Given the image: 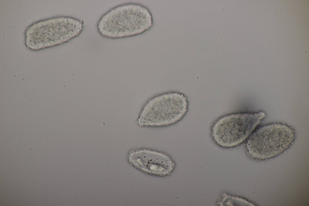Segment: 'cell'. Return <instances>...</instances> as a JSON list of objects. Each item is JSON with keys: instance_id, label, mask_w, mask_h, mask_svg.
I'll use <instances>...</instances> for the list:
<instances>
[{"instance_id": "1", "label": "cell", "mask_w": 309, "mask_h": 206, "mask_svg": "<svg viewBox=\"0 0 309 206\" xmlns=\"http://www.w3.org/2000/svg\"><path fill=\"white\" fill-rule=\"evenodd\" d=\"M153 24L152 15L145 6L130 3L113 8L98 22L99 33L111 38L132 37L142 34Z\"/></svg>"}, {"instance_id": "2", "label": "cell", "mask_w": 309, "mask_h": 206, "mask_svg": "<svg viewBox=\"0 0 309 206\" xmlns=\"http://www.w3.org/2000/svg\"><path fill=\"white\" fill-rule=\"evenodd\" d=\"M83 29L80 21L69 17H58L40 21L26 29L25 44L33 50L52 47L78 36Z\"/></svg>"}, {"instance_id": "3", "label": "cell", "mask_w": 309, "mask_h": 206, "mask_svg": "<svg viewBox=\"0 0 309 206\" xmlns=\"http://www.w3.org/2000/svg\"><path fill=\"white\" fill-rule=\"evenodd\" d=\"M186 97L178 92L156 96L145 104L137 119L142 127H161L174 124L185 114L188 108Z\"/></svg>"}, {"instance_id": "4", "label": "cell", "mask_w": 309, "mask_h": 206, "mask_svg": "<svg viewBox=\"0 0 309 206\" xmlns=\"http://www.w3.org/2000/svg\"><path fill=\"white\" fill-rule=\"evenodd\" d=\"M295 136L293 129L286 124H269L260 127L250 135L247 149L254 158L264 159L272 157L287 149Z\"/></svg>"}, {"instance_id": "5", "label": "cell", "mask_w": 309, "mask_h": 206, "mask_svg": "<svg viewBox=\"0 0 309 206\" xmlns=\"http://www.w3.org/2000/svg\"><path fill=\"white\" fill-rule=\"evenodd\" d=\"M263 111L233 114L218 119L212 128V136L223 147L236 146L244 141L266 117Z\"/></svg>"}, {"instance_id": "6", "label": "cell", "mask_w": 309, "mask_h": 206, "mask_svg": "<svg viewBox=\"0 0 309 206\" xmlns=\"http://www.w3.org/2000/svg\"><path fill=\"white\" fill-rule=\"evenodd\" d=\"M129 162L135 167L147 173L164 175L173 169L174 164L167 155L150 150L132 151L128 156Z\"/></svg>"}, {"instance_id": "7", "label": "cell", "mask_w": 309, "mask_h": 206, "mask_svg": "<svg viewBox=\"0 0 309 206\" xmlns=\"http://www.w3.org/2000/svg\"><path fill=\"white\" fill-rule=\"evenodd\" d=\"M221 206H233L237 205H246L250 204L249 203L244 199L238 197L232 196L226 194L221 200L219 203Z\"/></svg>"}]
</instances>
